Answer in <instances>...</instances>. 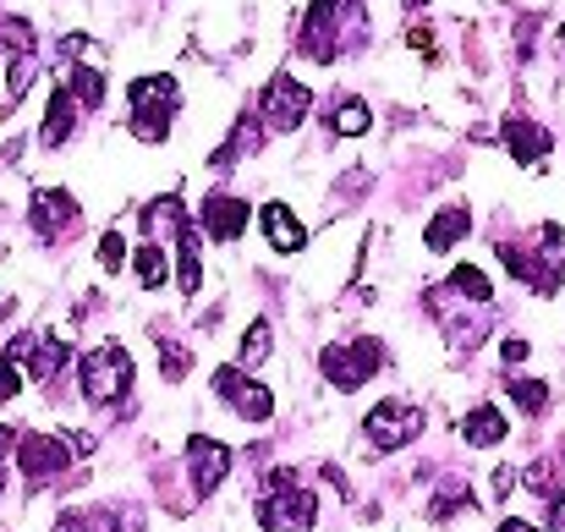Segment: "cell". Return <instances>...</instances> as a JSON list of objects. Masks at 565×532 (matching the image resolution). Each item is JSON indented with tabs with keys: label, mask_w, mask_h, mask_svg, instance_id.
Here are the masks:
<instances>
[{
	"label": "cell",
	"mask_w": 565,
	"mask_h": 532,
	"mask_svg": "<svg viewBox=\"0 0 565 532\" xmlns=\"http://www.w3.org/2000/svg\"><path fill=\"white\" fill-rule=\"evenodd\" d=\"M258 522H264V532H308L313 522H319V500H313V489L297 483L291 467H280V472L264 478Z\"/></svg>",
	"instance_id": "cell-1"
},
{
	"label": "cell",
	"mask_w": 565,
	"mask_h": 532,
	"mask_svg": "<svg viewBox=\"0 0 565 532\" xmlns=\"http://www.w3.org/2000/svg\"><path fill=\"white\" fill-rule=\"evenodd\" d=\"M127 99H132V132L143 143H166V132L182 110V83L171 72H149V77H138L127 88Z\"/></svg>",
	"instance_id": "cell-2"
},
{
	"label": "cell",
	"mask_w": 565,
	"mask_h": 532,
	"mask_svg": "<svg viewBox=\"0 0 565 532\" xmlns=\"http://www.w3.org/2000/svg\"><path fill=\"white\" fill-rule=\"evenodd\" d=\"M77 373H83V401L88 406H121L132 395V379H138L127 347H116V341H99L94 352H83Z\"/></svg>",
	"instance_id": "cell-3"
},
{
	"label": "cell",
	"mask_w": 565,
	"mask_h": 532,
	"mask_svg": "<svg viewBox=\"0 0 565 532\" xmlns=\"http://www.w3.org/2000/svg\"><path fill=\"white\" fill-rule=\"evenodd\" d=\"M379 368H384V347H379L374 336H363V341H335V347L319 352V373H324L335 390H347V395L363 390Z\"/></svg>",
	"instance_id": "cell-4"
},
{
	"label": "cell",
	"mask_w": 565,
	"mask_h": 532,
	"mask_svg": "<svg viewBox=\"0 0 565 532\" xmlns=\"http://www.w3.org/2000/svg\"><path fill=\"white\" fill-rule=\"evenodd\" d=\"M308 110H313V88L297 83L291 72H269V83L258 94V121L269 132H297L308 121Z\"/></svg>",
	"instance_id": "cell-5"
},
{
	"label": "cell",
	"mask_w": 565,
	"mask_h": 532,
	"mask_svg": "<svg viewBox=\"0 0 565 532\" xmlns=\"http://www.w3.org/2000/svg\"><path fill=\"white\" fill-rule=\"evenodd\" d=\"M347 6H352V0H313V6H308L297 50H302V55H308L313 66H330V61L341 55V44L352 39V33H347V22H335V17H341Z\"/></svg>",
	"instance_id": "cell-6"
},
{
	"label": "cell",
	"mask_w": 565,
	"mask_h": 532,
	"mask_svg": "<svg viewBox=\"0 0 565 532\" xmlns=\"http://www.w3.org/2000/svg\"><path fill=\"white\" fill-rule=\"evenodd\" d=\"M423 406H412V401H379L374 412L363 417V434H369V445L374 450H401V445H412L417 434H423Z\"/></svg>",
	"instance_id": "cell-7"
},
{
	"label": "cell",
	"mask_w": 565,
	"mask_h": 532,
	"mask_svg": "<svg viewBox=\"0 0 565 532\" xmlns=\"http://www.w3.org/2000/svg\"><path fill=\"white\" fill-rule=\"evenodd\" d=\"M17 467H22L28 489H44L50 478H61L72 467V445L55 439V434H22L17 439Z\"/></svg>",
	"instance_id": "cell-8"
},
{
	"label": "cell",
	"mask_w": 565,
	"mask_h": 532,
	"mask_svg": "<svg viewBox=\"0 0 565 532\" xmlns=\"http://www.w3.org/2000/svg\"><path fill=\"white\" fill-rule=\"evenodd\" d=\"M214 395L231 401V412L247 417V423H269V412H275L269 384H258V379L242 373V368H214Z\"/></svg>",
	"instance_id": "cell-9"
},
{
	"label": "cell",
	"mask_w": 565,
	"mask_h": 532,
	"mask_svg": "<svg viewBox=\"0 0 565 532\" xmlns=\"http://www.w3.org/2000/svg\"><path fill=\"white\" fill-rule=\"evenodd\" d=\"M188 472H192V494L209 500V494L225 483V472H231V445H220V439H209V434H192L188 439Z\"/></svg>",
	"instance_id": "cell-10"
},
{
	"label": "cell",
	"mask_w": 565,
	"mask_h": 532,
	"mask_svg": "<svg viewBox=\"0 0 565 532\" xmlns=\"http://www.w3.org/2000/svg\"><path fill=\"white\" fill-rule=\"evenodd\" d=\"M28 225H33L44 242L66 236V231L77 225V198H72L66 187H39L33 203H28Z\"/></svg>",
	"instance_id": "cell-11"
},
{
	"label": "cell",
	"mask_w": 565,
	"mask_h": 532,
	"mask_svg": "<svg viewBox=\"0 0 565 532\" xmlns=\"http://www.w3.org/2000/svg\"><path fill=\"white\" fill-rule=\"evenodd\" d=\"M500 258H505V269L522 280V286H533L539 297H555L561 291V258H533V253H522L516 242H500Z\"/></svg>",
	"instance_id": "cell-12"
},
{
	"label": "cell",
	"mask_w": 565,
	"mask_h": 532,
	"mask_svg": "<svg viewBox=\"0 0 565 532\" xmlns=\"http://www.w3.org/2000/svg\"><path fill=\"white\" fill-rule=\"evenodd\" d=\"M258 225H264V236H269V247H275V253H302V247H308L302 220H297L280 198H269V203L258 209Z\"/></svg>",
	"instance_id": "cell-13"
},
{
	"label": "cell",
	"mask_w": 565,
	"mask_h": 532,
	"mask_svg": "<svg viewBox=\"0 0 565 532\" xmlns=\"http://www.w3.org/2000/svg\"><path fill=\"white\" fill-rule=\"evenodd\" d=\"M203 231H209L214 242H236V236L247 231V203H242V198H225V192L203 198Z\"/></svg>",
	"instance_id": "cell-14"
},
{
	"label": "cell",
	"mask_w": 565,
	"mask_h": 532,
	"mask_svg": "<svg viewBox=\"0 0 565 532\" xmlns=\"http://www.w3.org/2000/svg\"><path fill=\"white\" fill-rule=\"evenodd\" d=\"M550 143H555V138H550L539 121H527V116H511V121H505V149L516 155V166H539V160L550 155Z\"/></svg>",
	"instance_id": "cell-15"
},
{
	"label": "cell",
	"mask_w": 565,
	"mask_h": 532,
	"mask_svg": "<svg viewBox=\"0 0 565 532\" xmlns=\"http://www.w3.org/2000/svg\"><path fill=\"white\" fill-rule=\"evenodd\" d=\"M77 116H83V105H77L66 88H55V94H50V110H44V127H39V143H44V149H61V143L72 138Z\"/></svg>",
	"instance_id": "cell-16"
},
{
	"label": "cell",
	"mask_w": 565,
	"mask_h": 532,
	"mask_svg": "<svg viewBox=\"0 0 565 532\" xmlns=\"http://www.w3.org/2000/svg\"><path fill=\"white\" fill-rule=\"evenodd\" d=\"M505 434H511V423H505V412H500V406H472V412L461 417V439H467L472 450L505 445Z\"/></svg>",
	"instance_id": "cell-17"
},
{
	"label": "cell",
	"mask_w": 565,
	"mask_h": 532,
	"mask_svg": "<svg viewBox=\"0 0 565 532\" xmlns=\"http://www.w3.org/2000/svg\"><path fill=\"white\" fill-rule=\"evenodd\" d=\"M138 225H143V236H171L177 242L188 231V209H182V198H154V203H143Z\"/></svg>",
	"instance_id": "cell-18"
},
{
	"label": "cell",
	"mask_w": 565,
	"mask_h": 532,
	"mask_svg": "<svg viewBox=\"0 0 565 532\" xmlns=\"http://www.w3.org/2000/svg\"><path fill=\"white\" fill-rule=\"evenodd\" d=\"M467 231H472V214H467V203H450V209H439L434 220H428V247L434 253H450L456 242H467Z\"/></svg>",
	"instance_id": "cell-19"
},
{
	"label": "cell",
	"mask_w": 565,
	"mask_h": 532,
	"mask_svg": "<svg viewBox=\"0 0 565 532\" xmlns=\"http://www.w3.org/2000/svg\"><path fill=\"white\" fill-rule=\"evenodd\" d=\"M61 88H66L83 110H99V105H105V72H99V66H61Z\"/></svg>",
	"instance_id": "cell-20"
},
{
	"label": "cell",
	"mask_w": 565,
	"mask_h": 532,
	"mask_svg": "<svg viewBox=\"0 0 565 532\" xmlns=\"http://www.w3.org/2000/svg\"><path fill=\"white\" fill-rule=\"evenodd\" d=\"M258 149H264V121H258V116H242V121H236V132H231V143L214 155V166H231V160L258 155Z\"/></svg>",
	"instance_id": "cell-21"
},
{
	"label": "cell",
	"mask_w": 565,
	"mask_h": 532,
	"mask_svg": "<svg viewBox=\"0 0 565 532\" xmlns=\"http://www.w3.org/2000/svg\"><path fill=\"white\" fill-rule=\"evenodd\" d=\"M66 368V341H50V336H33V352H28V373L39 384H50L55 373Z\"/></svg>",
	"instance_id": "cell-22"
},
{
	"label": "cell",
	"mask_w": 565,
	"mask_h": 532,
	"mask_svg": "<svg viewBox=\"0 0 565 532\" xmlns=\"http://www.w3.org/2000/svg\"><path fill=\"white\" fill-rule=\"evenodd\" d=\"M198 280H203V269H198V236H192V225L177 236V286H182V297L198 291Z\"/></svg>",
	"instance_id": "cell-23"
},
{
	"label": "cell",
	"mask_w": 565,
	"mask_h": 532,
	"mask_svg": "<svg viewBox=\"0 0 565 532\" xmlns=\"http://www.w3.org/2000/svg\"><path fill=\"white\" fill-rule=\"evenodd\" d=\"M132 269H138V286H143V291H160L171 264H166V253H160L154 242H143V247H138V258H132Z\"/></svg>",
	"instance_id": "cell-24"
},
{
	"label": "cell",
	"mask_w": 565,
	"mask_h": 532,
	"mask_svg": "<svg viewBox=\"0 0 565 532\" xmlns=\"http://www.w3.org/2000/svg\"><path fill=\"white\" fill-rule=\"evenodd\" d=\"M505 390H511V401H516L527 417H539V412L550 406V384H544V379H516V373H511Z\"/></svg>",
	"instance_id": "cell-25"
},
{
	"label": "cell",
	"mask_w": 565,
	"mask_h": 532,
	"mask_svg": "<svg viewBox=\"0 0 565 532\" xmlns=\"http://www.w3.org/2000/svg\"><path fill=\"white\" fill-rule=\"evenodd\" d=\"M269 352H275V330H269V319H253L247 336H242V368L269 362Z\"/></svg>",
	"instance_id": "cell-26"
},
{
	"label": "cell",
	"mask_w": 565,
	"mask_h": 532,
	"mask_svg": "<svg viewBox=\"0 0 565 532\" xmlns=\"http://www.w3.org/2000/svg\"><path fill=\"white\" fill-rule=\"evenodd\" d=\"M330 127H335L341 138H363V132L374 127V116H369V105H363V99H347V105L330 116Z\"/></svg>",
	"instance_id": "cell-27"
},
{
	"label": "cell",
	"mask_w": 565,
	"mask_h": 532,
	"mask_svg": "<svg viewBox=\"0 0 565 532\" xmlns=\"http://www.w3.org/2000/svg\"><path fill=\"white\" fill-rule=\"evenodd\" d=\"M450 286H456V291H461L467 302H489V297H494L489 275H483V269H472V264H461V269L450 275Z\"/></svg>",
	"instance_id": "cell-28"
},
{
	"label": "cell",
	"mask_w": 565,
	"mask_h": 532,
	"mask_svg": "<svg viewBox=\"0 0 565 532\" xmlns=\"http://www.w3.org/2000/svg\"><path fill=\"white\" fill-rule=\"evenodd\" d=\"M0 44L22 61V55H33V28H28V17H6L0 22Z\"/></svg>",
	"instance_id": "cell-29"
},
{
	"label": "cell",
	"mask_w": 565,
	"mask_h": 532,
	"mask_svg": "<svg viewBox=\"0 0 565 532\" xmlns=\"http://www.w3.org/2000/svg\"><path fill=\"white\" fill-rule=\"evenodd\" d=\"M33 77H39V61L33 55H22V61H11V88H6V116H11V105L33 88Z\"/></svg>",
	"instance_id": "cell-30"
},
{
	"label": "cell",
	"mask_w": 565,
	"mask_h": 532,
	"mask_svg": "<svg viewBox=\"0 0 565 532\" xmlns=\"http://www.w3.org/2000/svg\"><path fill=\"white\" fill-rule=\"evenodd\" d=\"M121 264H127V236H121V231H105V236H99V269L116 275Z\"/></svg>",
	"instance_id": "cell-31"
},
{
	"label": "cell",
	"mask_w": 565,
	"mask_h": 532,
	"mask_svg": "<svg viewBox=\"0 0 565 532\" xmlns=\"http://www.w3.org/2000/svg\"><path fill=\"white\" fill-rule=\"evenodd\" d=\"M434 517H456V511H472V494L461 489V483H450V489H439L434 494V506H428Z\"/></svg>",
	"instance_id": "cell-32"
},
{
	"label": "cell",
	"mask_w": 565,
	"mask_h": 532,
	"mask_svg": "<svg viewBox=\"0 0 565 532\" xmlns=\"http://www.w3.org/2000/svg\"><path fill=\"white\" fill-rule=\"evenodd\" d=\"M160 368H166V379H188L192 357L182 352V347H171V341H160Z\"/></svg>",
	"instance_id": "cell-33"
},
{
	"label": "cell",
	"mask_w": 565,
	"mask_h": 532,
	"mask_svg": "<svg viewBox=\"0 0 565 532\" xmlns=\"http://www.w3.org/2000/svg\"><path fill=\"white\" fill-rule=\"evenodd\" d=\"M6 456H17V434L0 423V494H6Z\"/></svg>",
	"instance_id": "cell-34"
},
{
	"label": "cell",
	"mask_w": 565,
	"mask_h": 532,
	"mask_svg": "<svg viewBox=\"0 0 565 532\" xmlns=\"http://www.w3.org/2000/svg\"><path fill=\"white\" fill-rule=\"evenodd\" d=\"M511 489H516V472H511V467H500V472H494V500H505Z\"/></svg>",
	"instance_id": "cell-35"
},
{
	"label": "cell",
	"mask_w": 565,
	"mask_h": 532,
	"mask_svg": "<svg viewBox=\"0 0 565 532\" xmlns=\"http://www.w3.org/2000/svg\"><path fill=\"white\" fill-rule=\"evenodd\" d=\"M83 528H88V517H83V511H66V517H61L50 532H83Z\"/></svg>",
	"instance_id": "cell-36"
},
{
	"label": "cell",
	"mask_w": 565,
	"mask_h": 532,
	"mask_svg": "<svg viewBox=\"0 0 565 532\" xmlns=\"http://www.w3.org/2000/svg\"><path fill=\"white\" fill-rule=\"evenodd\" d=\"M406 44H412V50H423V55H428V50H434V33H428V28H412V33H406Z\"/></svg>",
	"instance_id": "cell-37"
},
{
	"label": "cell",
	"mask_w": 565,
	"mask_h": 532,
	"mask_svg": "<svg viewBox=\"0 0 565 532\" xmlns=\"http://www.w3.org/2000/svg\"><path fill=\"white\" fill-rule=\"evenodd\" d=\"M500 357H505L511 368H516V362H527V341H505V347H500Z\"/></svg>",
	"instance_id": "cell-38"
},
{
	"label": "cell",
	"mask_w": 565,
	"mask_h": 532,
	"mask_svg": "<svg viewBox=\"0 0 565 532\" xmlns=\"http://www.w3.org/2000/svg\"><path fill=\"white\" fill-rule=\"evenodd\" d=\"M500 532H539V528H533V522H516V517H511V522H500Z\"/></svg>",
	"instance_id": "cell-39"
},
{
	"label": "cell",
	"mask_w": 565,
	"mask_h": 532,
	"mask_svg": "<svg viewBox=\"0 0 565 532\" xmlns=\"http://www.w3.org/2000/svg\"><path fill=\"white\" fill-rule=\"evenodd\" d=\"M401 6H406V11H417V6H428V0H401Z\"/></svg>",
	"instance_id": "cell-40"
},
{
	"label": "cell",
	"mask_w": 565,
	"mask_h": 532,
	"mask_svg": "<svg viewBox=\"0 0 565 532\" xmlns=\"http://www.w3.org/2000/svg\"><path fill=\"white\" fill-rule=\"evenodd\" d=\"M6 319H11V302H0V324H6Z\"/></svg>",
	"instance_id": "cell-41"
},
{
	"label": "cell",
	"mask_w": 565,
	"mask_h": 532,
	"mask_svg": "<svg viewBox=\"0 0 565 532\" xmlns=\"http://www.w3.org/2000/svg\"><path fill=\"white\" fill-rule=\"evenodd\" d=\"M555 522H561V528H565V511H561V517H555Z\"/></svg>",
	"instance_id": "cell-42"
},
{
	"label": "cell",
	"mask_w": 565,
	"mask_h": 532,
	"mask_svg": "<svg viewBox=\"0 0 565 532\" xmlns=\"http://www.w3.org/2000/svg\"><path fill=\"white\" fill-rule=\"evenodd\" d=\"M561 50H565V28H561Z\"/></svg>",
	"instance_id": "cell-43"
},
{
	"label": "cell",
	"mask_w": 565,
	"mask_h": 532,
	"mask_svg": "<svg viewBox=\"0 0 565 532\" xmlns=\"http://www.w3.org/2000/svg\"><path fill=\"white\" fill-rule=\"evenodd\" d=\"M561 456H565V450H561ZM561 467H565V461H561Z\"/></svg>",
	"instance_id": "cell-44"
}]
</instances>
